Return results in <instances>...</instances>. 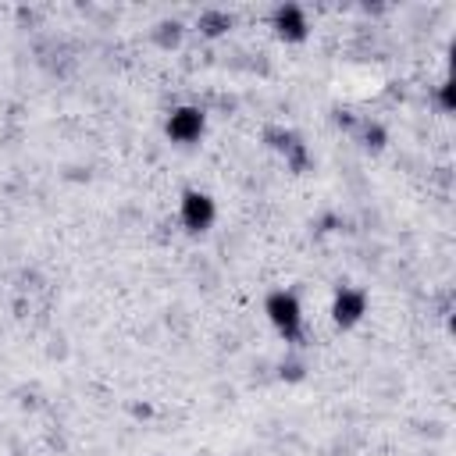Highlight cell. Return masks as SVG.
<instances>
[{"label":"cell","instance_id":"6da1fadb","mask_svg":"<svg viewBox=\"0 0 456 456\" xmlns=\"http://www.w3.org/2000/svg\"><path fill=\"white\" fill-rule=\"evenodd\" d=\"M264 314H267L271 328H274L281 338L296 342V338L303 335V306H299V296H296V292H289V289H274V292H267V299H264Z\"/></svg>","mask_w":456,"mask_h":456},{"label":"cell","instance_id":"7a4b0ae2","mask_svg":"<svg viewBox=\"0 0 456 456\" xmlns=\"http://www.w3.org/2000/svg\"><path fill=\"white\" fill-rule=\"evenodd\" d=\"M178 221L189 235H203L210 232V224L217 221V203L210 192L203 189H185L182 200H178Z\"/></svg>","mask_w":456,"mask_h":456},{"label":"cell","instance_id":"3957f363","mask_svg":"<svg viewBox=\"0 0 456 456\" xmlns=\"http://www.w3.org/2000/svg\"><path fill=\"white\" fill-rule=\"evenodd\" d=\"M164 132H167V139L178 142V146H196V142L203 139V132H207V114H203V107H192V103L175 107V110L167 114V121H164Z\"/></svg>","mask_w":456,"mask_h":456},{"label":"cell","instance_id":"277c9868","mask_svg":"<svg viewBox=\"0 0 456 456\" xmlns=\"http://www.w3.org/2000/svg\"><path fill=\"white\" fill-rule=\"evenodd\" d=\"M271 28H274L285 43H303V39L310 36V18H306L303 7H296V4H281V7L271 11Z\"/></svg>","mask_w":456,"mask_h":456},{"label":"cell","instance_id":"5b68a950","mask_svg":"<svg viewBox=\"0 0 456 456\" xmlns=\"http://www.w3.org/2000/svg\"><path fill=\"white\" fill-rule=\"evenodd\" d=\"M367 314V292L363 289H353V285H342L335 292V303H331V317L338 328H353L360 317Z\"/></svg>","mask_w":456,"mask_h":456},{"label":"cell","instance_id":"8992f818","mask_svg":"<svg viewBox=\"0 0 456 456\" xmlns=\"http://www.w3.org/2000/svg\"><path fill=\"white\" fill-rule=\"evenodd\" d=\"M200 25H207V32L217 36V32H224V28L232 25V18H228V14H214V11H207V14L200 18Z\"/></svg>","mask_w":456,"mask_h":456},{"label":"cell","instance_id":"52a82bcc","mask_svg":"<svg viewBox=\"0 0 456 456\" xmlns=\"http://www.w3.org/2000/svg\"><path fill=\"white\" fill-rule=\"evenodd\" d=\"M438 100H442V110H452V82L445 78L442 89H438Z\"/></svg>","mask_w":456,"mask_h":456}]
</instances>
